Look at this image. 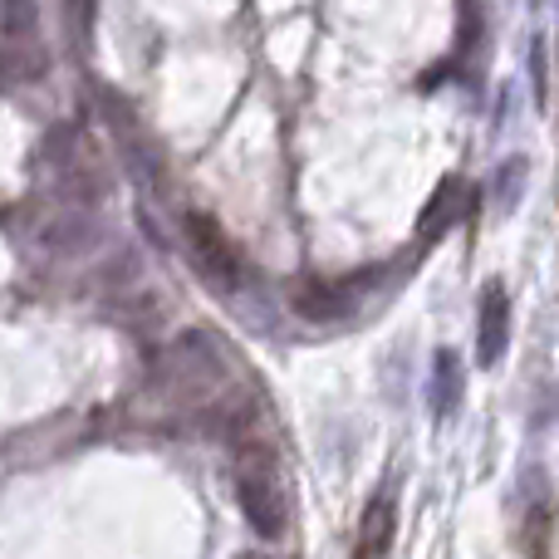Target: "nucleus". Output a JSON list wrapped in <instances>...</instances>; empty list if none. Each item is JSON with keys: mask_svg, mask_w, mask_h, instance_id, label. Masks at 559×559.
<instances>
[{"mask_svg": "<svg viewBox=\"0 0 559 559\" xmlns=\"http://www.w3.org/2000/svg\"><path fill=\"white\" fill-rule=\"evenodd\" d=\"M236 496H241V511L261 540H280L285 535L289 511H285V491L275 481L271 456H261V452L241 456V466H236Z\"/></svg>", "mask_w": 559, "mask_h": 559, "instance_id": "obj_1", "label": "nucleus"}, {"mask_svg": "<svg viewBox=\"0 0 559 559\" xmlns=\"http://www.w3.org/2000/svg\"><path fill=\"white\" fill-rule=\"evenodd\" d=\"M187 241H192L197 265L206 271V280H212V285H222V289H236V285H241V261H236V251L226 246L222 226H216L212 216H202V212L187 216Z\"/></svg>", "mask_w": 559, "mask_h": 559, "instance_id": "obj_2", "label": "nucleus"}, {"mask_svg": "<svg viewBox=\"0 0 559 559\" xmlns=\"http://www.w3.org/2000/svg\"><path fill=\"white\" fill-rule=\"evenodd\" d=\"M511 348V299L501 285L481 289V319H476V364L496 368Z\"/></svg>", "mask_w": 559, "mask_h": 559, "instance_id": "obj_3", "label": "nucleus"}, {"mask_svg": "<svg viewBox=\"0 0 559 559\" xmlns=\"http://www.w3.org/2000/svg\"><path fill=\"white\" fill-rule=\"evenodd\" d=\"M388 540H393V501L373 496L364 511V525H358V550L354 559H383L388 555Z\"/></svg>", "mask_w": 559, "mask_h": 559, "instance_id": "obj_4", "label": "nucleus"}, {"mask_svg": "<svg viewBox=\"0 0 559 559\" xmlns=\"http://www.w3.org/2000/svg\"><path fill=\"white\" fill-rule=\"evenodd\" d=\"M462 403V364L452 348H437L432 358V417H452Z\"/></svg>", "mask_w": 559, "mask_h": 559, "instance_id": "obj_5", "label": "nucleus"}, {"mask_svg": "<svg viewBox=\"0 0 559 559\" xmlns=\"http://www.w3.org/2000/svg\"><path fill=\"white\" fill-rule=\"evenodd\" d=\"M295 309L305 319H338V314H344V295H338L334 285L305 280V285H295Z\"/></svg>", "mask_w": 559, "mask_h": 559, "instance_id": "obj_6", "label": "nucleus"}, {"mask_svg": "<svg viewBox=\"0 0 559 559\" xmlns=\"http://www.w3.org/2000/svg\"><path fill=\"white\" fill-rule=\"evenodd\" d=\"M521 182H525V157H511V163L491 177V206L501 216L515 212V202H521Z\"/></svg>", "mask_w": 559, "mask_h": 559, "instance_id": "obj_7", "label": "nucleus"}, {"mask_svg": "<svg viewBox=\"0 0 559 559\" xmlns=\"http://www.w3.org/2000/svg\"><path fill=\"white\" fill-rule=\"evenodd\" d=\"M39 69H45V59L35 55V49H20V45H5L0 49V88L5 84H25V79H39Z\"/></svg>", "mask_w": 559, "mask_h": 559, "instance_id": "obj_8", "label": "nucleus"}, {"mask_svg": "<svg viewBox=\"0 0 559 559\" xmlns=\"http://www.w3.org/2000/svg\"><path fill=\"white\" fill-rule=\"evenodd\" d=\"M462 49H476V39H481V10L476 5H462Z\"/></svg>", "mask_w": 559, "mask_h": 559, "instance_id": "obj_9", "label": "nucleus"}]
</instances>
